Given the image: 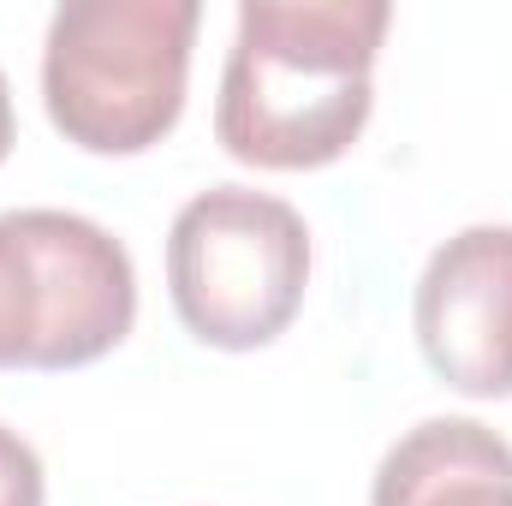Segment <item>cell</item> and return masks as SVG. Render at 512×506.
Segmentation results:
<instances>
[{
    "instance_id": "cell-9",
    "label": "cell",
    "mask_w": 512,
    "mask_h": 506,
    "mask_svg": "<svg viewBox=\"0 0 512 506\" xmlns=\"http://www.w3.org/2000/svg\"><path fill=\"white\" fill-rule=\"evenodd\" d=\"M12 131H18V120H12V90H6V72H0V161L12 149Z\"/></svg>"
},
{
    "instance_id": "cell-6",
    "label": "cell",
    "mask_w": 512,
    "mask_h": 506,
    "mask_svg": "<svg viewBox=\"0 0 512 506\" xmlns=\"http://www.w3.org/2000/svg\"><path fill=\"white\" fill-rule=\"evenodd\" d=\"M370 506H512V447L477 417H429L387 447Z\"/></svg>"
},
{
    "instance_id": "cell-1",
    "label": "cell",
    "mask_w": 512,
    "mask_h": 506,
    "mask_svg": "<svg viewBox=\"0 0 512 506\" xmlns=\"http://www.w3.org/2000/svg\"><path fill=\"white\" fill-rule=\"evenodd\" d=\"M387 0H245L221 72L215 137L251 167L340 161L376 102Z\"/></svg>"
},
{
    "instance_id": "cell-8",
    "label": "cell",
    "mask_w": 512,
    "mask_h": 506,
    "mask_svg": "<svg viewBox=\"0 0 512 506\" xmlns=\"http://www.w3.org/2000/svg\"><path fill=\"white\" fill-rule=\"evenodd\" d=\"M48 483H42V459L36 447L0 423V506H42Z\"/></svg>"
},
{
    "instance_id": "cell-2",
    "label": "cell",
    "mask_w": 512,
    "mask_h": 506,
    "mask_svg": "<svg viewBox=\"0 0 512 506\" xmlns=\"http://www.w3.org/2000/svg\"><path fill=\"white\" fill-rule=\"evenodd\" d=\"M197 0H66L42 42V102L66 143L137 155L179 126Z\"/></svg>"
},
{
    "instance_id": "cell-3",
    "label": "cell",
    "mask_w": 512,
    "mask_h": 506,
    "mask_svg": "<svg viewBox=\"0 0 512 506\" xmlns=\"http://www.w3.org/2000/svg\"><path fill=\"white\" fill-rule=\"evenodd\" d=\"M310 280V227L292 203L215 185L197 191L167 233V286L179 322L221 352H251L286 334Z\"/></svg>"
},
{
    "instance_id": "cell-5",
    "label": "cell",
    "mask_w": 512,
    "mask_h": 506,
    "mask_svg": "<svg viewBox=\"0 0 512 506\" xmlns=\"http://www.w3.org/2000/svg\"><path fill=\"white\" fill-rule=\"evenodd\" d=\"M24 233L36 239L48 292H54V328L42 370H78L114 352L137 322V274L126 245L72 209H18Z\"/></svg>"
},
{
    "instance_id": "cell-4",
    "label": "cell",
    "mask_w": 512,
    "mask_h": 506,
    "mask_svg": "<svg viewBox=\"0 0 512 506\" xmlns=\"http://www.w3.org/2000/svg\"><path fill=\"white\" fill-rule=\"evenodd\" d=\"M417 346L429 370L471 393H512V227H465L417 280Z\"/></svg>"
},
{
    "instance_id": "cell-7",
    "label": "cell",
    "mask_w": 512,
    "mask_h": 506,
    "mask_svg": "<svg viewBox=\"0 0 512 506\" xmlns=\"http://www.w3.org/2000/svg\"><path fill=\"white\" fill-rule=\"evenodd\" d=\"M48 328H54V292H48V268L36 239L24 233V215H0V370L30 364L42 370L48 352Z\"/></svg>"
}]
</instances>
